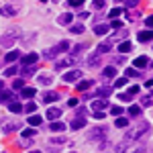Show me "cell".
<instances>
[{"label":"cell","instance_id":"cell-59","mask_svg":"<svg viewBox=\"0 0 153 153\" xmlns=\"http://www.w3.org/2000/svg\"><path fill=\"white\" fill-rule=\"evenodd\" d=\"M41 2H47V0H41Z\"/></svg>","mask_w":153,"mask_h":153},{"label":"cell","instance_id":"cell-24","mask_svg":"<svg viewBox=\"0 0 153 153\" xmlns=\"http://www.w3.org/2000/svg\"><path fill=\"white\" fill-rule=\"evenodd\" d=\"M41 123H43V118L39 117V114H31V117H29V125H31V127H37V125H41Z\"/></svg>","mask_w":153,"mask_h":153},{"label":"cell","instance_id":"cell-10","mask_svg":"<svg viewBox=\"0 0 153 153\" xmlns=\"http://www.w3.org/2000/svg\"><path fill=\"white\" fill-rule=\"evenodd\" d=\"M110 92H112V88L110 86H102V88H98L94 92V96H100V98H108L110 96Z\"/></svg>","mask_w":153,"mask_h":153},{"label":"cell","instance_id":"cell-57","mask_svg":"<svg viewBox=\"0 0 153 153\" xmlns=\"http://www.w3.org/2000/svg\"><path fill=\"white\" fill-rule=\"evenodd\" d=\"M135 153H145V151H141V149H137V151H135Z\"/></svg>","mask_w":153,"mask_h":153},{"label":"cell","instance_id":"cell-34","mask_svg":"<svg viewBox=\"0 0 153 153\" xmlns=\"http://www.w3.org/2000/svg\"><path fill=\"white\" fill-rule=\"evenodd\" d=\"M14 74H16V68L10 65V68H6V71H4V78H10V76H14Z\"/></svg>","mask_w":153,"mask_h":153},{"label":"cell","instance_id":"cell-50","mask_svg":"<svg viewBox=\"0 0 153 153\" xmlns=\"http://www.w3.org/2000/svg\"><path fill=\"white\" fill-rule=\"evenodd\" d=\"M104 117H106V114L102 112V110H96V112H94V118H104Z\"/></svg>","mask_w":153,"mask_h":153},{"label":"cell","instance_id":"cell-27","mask_svg":"<svg viewBox=\"0 0 153 153\" xmlns=\"http://www.w3.org/2000/svg\"><path fill=\"white\" fill-rule=\"evenodd\" d=\"M37 80H39V84H41V86H49V84H51V78H49L47 74H41Z\"/></svg>","mask_w":153,"mask_h":153},{"label":"cell","instance_id":"cell-7","mask_svg":"<svg viewBox=\"0 0 153 153\" xmlns=\"http://www.w3.org/2000/svg\"><path fill=\"white\" fill-rule=\"evenodd\" d=\"M16 12H19V8H16V6H12V4L2 6V8H0V14H2V16H14Z\"/></svg>","mask_w":153,"mask_h":153},{"label":"cell","instance_id":"cell-22","mask_svg":"<svg viewBox=\"0 0 153 153\" xmlns=\"http://www.w3.org/2000/svg\"><path fill=\"white\" fill-rule=\"evenodd\" d=\"M114 74H117L114 65H108V68H104V70H102V78H114Z\"/></svg>","mask_w":153,"mask_h":153},{"label":"cell","instance_id":"cell-4","mask_svg":"<svg viewBox=\"0 0 153 153\" xmlns=\"http://www.w3.org/2000/svg\"><path fill=\"white\" fill-rule=\"evenodd\" d=\"M14 37H19V27H12L10 31H8L6 35L0 39V43H2L4 47H10V45H12V41H14Z\"/></svg>","mask_w":153,"mask_h":153},{"label":"cell","instance_id":"cell-9","mask_svg":"<svg viewBox=\"0 0 153 153\" xmlns=\"http://www.w3.org/2000/svg\"><path fill=\"white\" fill-rule=\"evenodd\" d=\"M137 39L143 41V43H147V41H151V39H153V31H151V29H145V31H141V33L137 35Z\"/></svg>","mask_w":153,"mask_h":153},{"label":"cell","instance_id":"cell-13","mask_svg":"<svg viewBox=\"0 0 153 153\" xmlns=\"http://www.w3.org/2000/svg\"><path fill=\"white\" fill-rule=\"evenodd\" d=\"M59 117H61V110L55 108V106H51V108L47 110V118H49V120H57Z\"/></svg>","mask_w":153,"mask_h":153},{"label":"cell","instance_id":"cell-46","mask_svg":"<svg viewBox=\"0 0 153 153\" xmlns=\"http://www.w3.org/2000/svg\"><path fill=\"white\" fill-rule=\"evenodd\" d=\"M49 143H53V145H61V143H65V139H63V137H53Z\"/></svg>","mask_w":153,"mask_h":153},{"label":"cell","instance_id":"cell-15","mask_svg":"<svg viewBox=\"0 0 153 153\" xmlns=\"http://www.w3.org/2000/svg\"><path fill=\"white\" fill-rule=\"evenodd\" d=\"M33 96H35V88H31V86H29V88H21V98L31 100Z\"/></svg>","mask_w":153,"mask_h":153},{"label":"cell","instance_id":"cell-14","mask_svg":"<svg viewBox=\"0 0 153 153\" xmlns=\"http://www.w3.org/2000/svg\"><path fill=\"white\" fill-rule=\"evenodd\" d=\"M57 100H59L57 92H51V90H49V92L43 94V102H57Z\"/></svg>","mask_w":153,"mask_h":153},{"label":"cell","instance_id":"cell-43","mask_svg":"<svg viewBox=\"0 0 153 153\" xmlns=\"http://www.w3.org/2000/svg\"><path fill=\"white\" fill-rule=\"evenodd\" d=\"M120 12H123V10H120V8H112V10L108 12V16H110V19H117V16H118V14H120Z\"/></svg>","mask_w":153,"mask_h":153},{"label":"cell","instance_id":"cell-23","mask_svg":"<svg viewBox=\"0 0 153 153\" xmlns=\"http://www.w3.org/2000/svg\"><path fill=\"white\" fill-rule=\"evenodd\" d=\"M71 19H74V14H71V12H65V14L59 16V25H70Z\"/></svg>","mask_w":153,"mask_h":153},{"label":"cell","instance_id":"cell-54","mask_svg":"<svg viewBox=\"0 0 153 153\" xmlns=\"http://www.w3.org/2000/svg\"><path fill=\"white\" fill-rule=\"evenodd\" d=\"M137 2H139V0H127V2H125V4H127V6H135V4H137Z\"/></svg>","mask_w":153,"mask_h":153},{"label":"cell","instance_id":"cell-40","mask_svg":"<svg viewBox=\"0 0 153 153\" xmlns=\"http://www.w3.org/2000/svg\"><path fill=\"white\" fill-rule=\"evenodd\" d=\"M118 98H120L123 102H131V100H133V96H129L127 92H123V94H118Z\"/></svg>","mask_w":153,"mask_h":153},{"label":"cell","instance_id":"cell-60","mask_svg":"<svg viewBox=\"0 0 153 153\" xmlns=\"http://www.w3.org/2000/svg\"><path fill=\"white\" fill-rule=\"evenodd\" d=\"M71 153H76V151H71Z\"/></svg>","mask_w":153,"mask_h":153},{"label":"cell","instance_id":"cell-48","mask_svg":"<svg viewBox=\"0 0 153 153\" xmlns=\"http://www.w3.org/2000/svg\"><path fill=\"white\" fill-rule=\"evenodd\" d=\"M120 27H123L120 21H112V23H110V29H120Z\"/></svg>","mask_w":153,"mask_h":153},{"label":"cell","instance_id":"cell-29","mask_svg":"<svg viewBox=\"0 0 153 153\" xmlns=\"http://www.w3.org/2000/svg\"><path fill=\"white\" fill-rule=\"evenodd\" d=\"M108 29H110L108 25H98L94 31H96V35H106V33H108Z\"/></svg>","mask_w":153,"mask_h":153},{"label":"cell","instance_id":"cell-36","mask_svg":"<svg viewBox=\"0 0 153 153\" xmlns=\"http://www.w3.org/2000/svg\"><path fill=\"white\" fill-rule=\"evenodd\" d=\"M90 80H84V82H78V90H86V88H90Z\"/></svg>","mask_w":153,"mask_h":153},{"label":"cell","instance_id":"cell-33","mask_svg":"<svg viewBox=\"0 0 153 153\" xmlns=\"http://www.w3.org/2000/svg\"><path fill=\"white\" fill-rule=\"evenodd\" d=\"M129 114H133V117H137V114H141V106L133 104V106L129 108Z\"/></svg>","mask_w":153,"mask_h":153},{"label":"cell","instance_id":"cell-56","mask_svg":"<svg viewBox=\"0 0 153 153\" xmlns=\"http://www.w3.org/2000/svg\"><path fill=\"white\" fill-rule=\"evenodd\" d=\"M2 88H4V84H2V82H0V92H2Z\"/></svg>","mask_w":153,"mask_h":153},{"label":"cell","instance_id":"cell-45","mask_svg":"<svg viewBox=\"0 0 153 153\" xmlns=\"http://www.w3.org/2000/svg\"><path fill=\"white\" fill-rule=\"evenodd\" d=\"M33 145V137H29V139H23L21 141V147H31Z\"/></svg>","mask_w":153,"mask_h":153},{"label":"cell","instance_id":"cell-19","mask_svg":"<svg viewBox=\"0 0 153 153\" xmlns=\"http://www.w3.org/2000/svg\"><path fill=\"white\" fill-rule=\"evenodd\" d=\"M114 127H118V129H127V127H129V118L117 117V120H114Z\"/></svg>","mask_w":153,"mask_h":153},{"label":"cell","instance_id":"cell-42","mask_svg":"<svg viewBox=\"0 0 153 153\" xmlns=\"http://www.w3.org/2000/svg\"><path fill=\"white\" fill-rule=\"evenodd\" d=\"M125 76H129V78H139V71H137V70H127V71H125Z\"/></svg>","mask_w":153,"mask_h":153},{"label":"cell","instance_id":"cell-6","mask_svg":"<svg viewBox=\"0 0 153 153\" xmlns=\"http://www.w3.org/2000/svg\"><path fill=\"white\" fill-rule=\"evenodd\" d=\"M133 65H135L137 70H143V68L149 65V57H147V55H141V57H137L135 61H133Z\"/></svg>","mask_w":153,"mask_h":153},{"label":"cell","instance_id":"cell-52","mask_svg":"<svg viewBox=\"0 0 153 153\" xmlns=\"http://www.w3.org/2000/svg\"><path fill=\"white\" fill-rule=\"evenodd\" d=\"M145 88L151 90V88H153V80H147V82H145Z\"/></svg>","mask_w":153,"mask_h":153},{"label":"cell","instance_id":"cell-2","mask_svg":"<svg viewBox=\"0 0 153 153\" xmlns=\"http://www.w3.org/2000/svg\"><path fill=\"white\" fill-rule=\"evenodd\" d=\"M68 49H70V43H68V41H61L59 45L47 49V51H43V57H45V59H53V57H57L61 51H68Z\"/></svg>","mask_w":153,"mask_h":153},{"label":"cell","instance_id":"cell-1","mask_svg":"<svg viewBox=\"0 0 153 153\" xmlns=\"http://www.w3.org/2000/svg\"><path fill=\"white\" fill-rule=\"evenodd\" d=\"M149 131V123H145V125H139L137 129H131L125 133V141L123 143H127V145H131V143H135L137 139H141V135H145Z\"/></svg>","mask_w":153,"mask_h":153},{"label":"cell","instance_id":"cell-21","mask_svg":"<svg viewBox=\"0 0 153 153\" xmlns=\"http://www.w3.org/2000/svg\"><path fill=\"white\" fill-rule=\"evenodd\" d=\"M131 49H133V43H131V41H123V43L118 45V51H120V53H129Z\"/></svg>","mask_w":153,"mask_h":153},{"label":"cell","instance_id":"cell-12","mask_svg":"<svg viewBox=\"0 0 153 153\" xmlns=\"http://www.w3.org/2000/svg\"><path fill=\"white\" fill-rule=\"evenodd\" d=\"M68 65H74V57H65V59H61V61H57L55 63V70H63V68H68Z\"/></svg>","mask_w":153,"mask_h":153},{"label":"cell","instance_id":"cell-37","mask_svg":"<svg viewBox=\"0 0 153 153\" xmlns=\"http://www.w3.org/2000/svg\"><path fill=\"white\" fill-rule=\"evenodd\" d=\"M110 114H114V117H120V114H123V108H120V106H112V108H110Z\"/></svg>","mask_w":153,"mask_h":153},{"label":"cell","instance_id":"cell-35","mask_svg":"<svg viewBox=\"0 0 153 153\" xmlns=\"http://www.w3.org/2000/svg\"><path fill=\"white\" fill-rule=\"evenodd\" d=\"M151 100H153L151 94H145V96L141 98V104H143V106H149V104H151Z\"/></svg>","mask_w":153,"mask_h":153},{"label":"cell","instance_id":"cell-16","mask_svg":"<svg viewBox=\"0 0 153 153\" xmlns=\"http://www.w3.org/2000/svg\"><path fill=\"white\" fill-rule=\"evenodd\" d=\"M37 59H39L37 53H29V55H25V57H23V63H25V65H35Z\"/></svg>","mask_w":153,"mask_h":153},{"label":"cell","instance_id":"cell-5","mask_svg":"<svg viewBox=\"0 0 153 153\" xmlns=\"http://www.w3.org/2000/svg\"><path fill=\"white\" fill-rule=\"evenodd\" d=\"M80 78H82V71L74 70V71H68V74L63 76V82H65V84H74V82H78Z\"/></svg>","mask_w":153,"mask_h":153},{"label":"cell","instance_id":"cell-39","mask_svg":"<svg viewBox=\"0 0 153 153\" xmlns=\"http://www.w3.org/2000/svg\"><path fill=\"white\" fill-rule=\"evenodd\" d=\"M12 88H14V90H21V88H25V80H14Z\"/></svg>","mask_w":153,"mask_h":153},{"label":"cell","instance_id":"cell-44","mask_svg":"<svg viewBox=\"0 0 153 153\" xmlns=\"http://www.w3.org/2000/svg\"><path fill=\"white\" fill-rule=\"evenodd\" d=\"M125 84H127V78H118L117 82H114V88H123Z\"/></svg>","mask_w":153,"mask_h":153},{"label":"cell","instance_id":"cell-26","mask_svg":"<svg viewBox=\"0 0 153 153\" xmlns=\"http://www.w3.org/2000/svg\"><path fill=\"white\" fill-rule=\"evenodd\" d=\"M23 74H25V78H29V76L37 74V68H35V65H25V68H23Z\"/></svg>","mask_w":153,"mask_h":153},{"label":"cell","instance_id":"cell-18","mask_svg":"<svg viewBox=\"0 0 153 153\" xmlns=\"http://www.w3.org/2000/svg\"><path fill=\"white\" fill-rule=\"evenodd\" d=\"M86 63H88V65H90V68H98V65H100V57H98V55H88V59H86Z\"/></svg>","mask_w":153,"mask_h":153},{"label":"cell","instance_id":"cell-25","mask_svg":"<svg viewBox=\"0 0 153 153\" xmlns=\"http://www.w3.org/2000/svg\"><path fill=\"white\" fill-rule=\"evenodd\" d=\"M0 102H14V94L12 92H2L0 94Z\"/></svg>","mask_w":153,"mask_h":153},{"label":"cell","instance_id":"cell-17","mask_svg":"<svg viewBox=\"0 0 153 153\" xmlns=\"http://www.w3.org/2000/svg\"><path fill=\"white\" fill-rule=\"evenodd\" d=\"M106 106H108V100H106V98L94 100V102H92V110H102V108H106Z\"/></svg>","mask_w":153,"mask_h":153},{"label":"cell","instance_id":"cell-38","mask_svg":"<svg viewBox=\"0 0 153 153\" xmlns=\"http://www.w3.org/2000/svg\"><path fill=\"white\" fill-rule=\"evenodd\" d=\"M35 108H37V106H35V104H33V102H29V104L25 106L23 110H25V112H29V114H33V112H35Z\"/></svg>","mask_w":153,"mask_h":153},{"label":"cell","instance_id":"cell-55","mask_svg":"<svg viewBox=\"0 0 153 153\" xmlns=\"http://www.w3.org/2000/svg\"><path fill=\"white\" fill-rule=\"evenodd\" d=\"M78 117H86V108H80V110H78Z\"/></svg>","mask_w":153,"mask_h":153},{"label":"cell","instance_id":"cell-3","mask_svg":"<svg viewBox=\"0 0 153 153\" xmlns=\"http://www.w3.org/2000/svg\"><path fill=\"white\" fill-rule=\"evenodd\" d=\"M106 137H108V129L106 127H96V129H92L88 133V139H98L100 143L106 141Z\"/></svg>","mask_w":153,"mask_h":153},{"label":"cell","instance_id":"cell-8","mask_svg":"<svg viewBox=\"0 0 153 153\" xmlns=\"http://www.w3.org/2000/svg\"><path fill=\"white\" fill-rule=\"evenodd\" d=\"M74 131H80L82 127H86V118H82V117H74V120H71V125H70Z\"/></svg>","mask_w":153,"mask_h":153},{"label":"cell","instance_id":"cell-41","mask_svg":"<svg viewBox=\"0 0 153 153\" xmlns=\"http://www.w3.org/2000/svg\"><path fill=\"white\" fill-rule=\"evenodd\" d=\"M33 135H35V131H33V129H25L23 131V139H29V137H33Z\"/></svg>","mask_w":153,"mask_h":153},{"label":"cell","instance_id":"cell-47","mask_svg":"<svg viewBox=\"0 0 153 153\" xmlns=\"http://www.w3.org/2000/svg\"><path fill=\"white\" fill-rule=\"evenodd\" d=\"M82 49H84V45H76V47H71V55H78Z\"/></svg>","mask_w":153,"mask_h":153},{"label":"cell","instance_id":"cell-58","mask_svg":"<svg viewBox=\"0 0 153 153\" xmlns=\"http://www.w3.org/2000/svg\"><path fill=\"white\" fill-rule=\"evenodd\" d=\"M31 153H43V151H31Z\"/></svg>","mask_w":153,"mask_h":153},{"label":"cell","instance_id":"cell-51","mask_svg":"<svg viewBox=\"0 0 153 153\" xmlns=\"http://www.w3.org/2000/svg\"><path fill=\"white\" fill-rule=\"evenodd\" d=\"M94 6L96 8H102L104 6V0H94Z\"/></svg>","mask_w":153,"mask_h":153},{"label":"cell","instance_id":"cell-28","mask_svg":"<svg viewBox=\"0 0 153 153\" xmlns=\"http://www.w3.org/2000/svg\"><path fill=\"white\" fill-rule=\"evenodd\" d=\"M70 31L74 33V35H82V33H84V25H71Z\"/></svg>","mask_w":153,"mask_h":153},{"label":"cell","instance_id":"cell-30","mask_svg":"<svg viewBox=\"0 0 153 153\" xmlns=\"http://www.w3.org/2000/svg\"><path fill=\"white\" fill-rule=\"evenodd\" d=\"M10 112H14V114L23 112V104H19V102H10Z\"/></svg>","mask_w":153,"mask_h":153},{"label":"cell","instance_id":"cell-20","mask_svg":"<svg viewBox=\"0 0 153 153\" xmlns=\"http://www.w3.org/2000/svg\"><path fill=\"white\" fill-rule=\"evenodd\" d=\"M110 47H112V41H104V43L98 45V53H108Z\"/></svg>","mask_w":153,"mask_h":153},{"label":"cell","instance_id":"cell-11","mask_svg":"<svg viewBox=\"0 0 153 153\" xmlns=\"http://www.w3.org/2000/svg\"><path fill=\"white\" fill-rule=\"evenodd\" d=\"M49 129L53 131V133H63V131H65V125H63L61 120H53V123L49 125Z\"/></svg>","mask_w":153,"mask_h":153},{"label":"cell","instance_id":"cell-32","mask_svg":"<svg viewBox=\"0 0 153 153\" xmlns=\"http://www.w3.org/2000/svg\"><path fill=\"white\" fill-rule=\"evenodd\" d=\"M14 59H19V51H8V53H6V61L10 63Z\"/></svg>","mask_w":153,"mask_h":153},{"label":"cell","instance_id":"cell-31","mask_svg":"<svg viewBox=\"0 0 153 153\" xmlns=\"http://www.w3.org/2000/svg\"><path fill=\"white\" fill-rule=\"evenodd\" d=\"M19 127H21L19 123H10V125H6V127H4V133H12V131H19Z\"/></svg>","mask_w":153,"mask_h":153},{"label":"cell","instance_id":"cell-49","mask_svg":"<svg viewBox=\"0 0 153 153\" xmlns=\"http://www.w3.org/2000/svg\"><path fill=\"white\" fill-rule=\"evenodd\" d=\"M70 4H71V6H82L84 0H70Z\"/></svg>","mask_w":153,"mask_h":153},{"label":"cell","instance_id":"cell-53","mask_svg":"<svg viewBox=\"0 0 153 153\" xmlns=\"http://www.w3.org/2000/svg\"><path fill=\"white\" fill-rule=\"evenodd\" d=\"M68 104H70V106H78V100H76V98H70Z\"/></svg>","mask_w":153,"mask_h":153}]
</instances>
